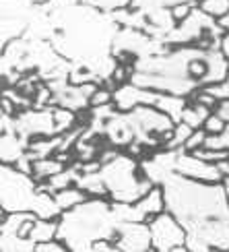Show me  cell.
<instances>
[{"mask_svg": "<svg viewBox=\"0 0 229 252\" xmlns=\"http://www.w3.org/2000/svg\"><path fill=\"white\" fill-rule=\"evenodd\" d=\"M182 2H199V0H132L130 6L141 10L143 15H147L155 8H173Z\"/></svg>", "mask_w": 229, "mask_h": 252, "instance_id": "cell-16", "label": "cell"}, {"mask_svg": "<svg viewBox=\"0 0 229 252\" xmlns=\"http://www.w3.org/2000/svg\"><path fill=\"white\" fill-rule=\"evenodd\" d=\"M199 8L219 21L229 13V0H199Z\"/></svg>", "mask_w": 229, "mask_h": 252, "instance_id": "cell-18", "label": "cell"}, {"mask_svg": "<svg viewBox=\"0 0 229 252\" xmlns=\"http://www.w3.org/2000/svg\"><path fill=\"white\" fill-rule=\"evenodd\" d=\"M221 50L225 52V56L229 58V31H225L223 37H221Z\"/></svg>", "mask_w": 229, "mask_h": 252, "instance_id": "cell-25", "label": "cell"}, {"mask_svg": "<svg viewBox=\"0 0 229 252\" xmlns=\"http://www.w3.org/2000/svg\"><path fill=\"white\" fill-rule=\"evenodd\" d=\"M0 209L6 213L29 211L44 219H58L62 215L54 194L41 190L33 174L10 163L0 167Z\"/></svg>", "mask_w": 229, "mask_h": 252, "instance_id": "cell-3", "label": "cell"}, {"mask_svg": "<svg viewBox=\"0 0 229 252\" xmlns=\"http://www.w3.org/2000/svg\"><path fill=\"white\" fill-rule=\"evenodd\" d=\"M54 198H56V203H58V207L62 209V211H68V209L81 205L83 201H87L89 194L83 190L81 186L72 184V186H66V188H60V190H56Z\"/></svg>", "mask_w": 229, "mask_h": 252, "instance_id": "cell-13", "label": "cell"}, {"mask_svg": "<svg viewBox=\"0 0 229 252\" xmlns=\"http://www.w3.org/2000/svg\"><path fill=\"white\" fill-rule=\"evenodd\" d=\"M17 132L25 141L41 139V136H54L58 134L54 122V108H25L15 114Z\"/></svg>", "mask_w": 229, "mask_h": 252, "instance_id": "cell-6", "label": "cell"}, {"mask_svg": "<svg viewBox=\"0 0 229 252\" xmlns=\"http://www.w3.org/2000/svg\"><path fill=\"white\" fill-rule=\"evenodd\" d=\"M213 112H215L219 118H223V120L229 124V97L219 99V103L215 106V110H213Z\"/></svg>", "mask_w": 229, "mask_h": 252, "instance_id": "cell-24", "label": "cell"}, {"mask_svg": "<svg viewBox=\"0 0 229 252\" xmlns=\"http://www.w3.org/2000/svg\"><path fill=\"white\" fill-rule=\"evenodd\" d=\"M64 167H66L64 161H60L56 155H50V157H41V159H33L31 174L35 176L37 182H44V180H50L52 176H56L58 172H62Z\"/></svg>", "mask_w": 229, "mask_h": 252, "instance_id": "cell-11", "label": "cell"}, {"mask_svg": "<svg viewBox=\"0 0 229 252\" xmlns=\"http://www.w3.org/2000/svg\"><path fill=\"white\" fill-rule=\"evenodd\" d=\"M99 176L108 188V196L114 203H137L155 186L141 172V161L134 155L118 153L110 161L101 163Z\"/></svg>", "mask_w": 229, "mask_h": 252, "instance_id": "cell-4", "label": "cell"}, {"mask_svg": "<svg viewBox=\"0 0 229 252\" xmlns=\"http://www.w3.org/2000/svg\"><path fill=\"white\" fill-rule=\"evenodd\" d=\"M206 136H209V132H206L204 128L192 130V134L188 136V141H186V145H184V151H194V149H199V147H202L206 143Z\"/></svg>", "mask_w": 229, "mask_h": 252, "instance_id": "cell-21", "label": "cell"}, {"mask_svg": "<svg viewBox=\"0 0 229 252\" xmlns=\"http://www.w3.org/2000/svg\"><path fill=\"white\" fill-rule=\"evenodd\" d=\"M31 2H33V4H46L48 0H31Z\"/></svg>", "mask_w": 229, "mask_h": 252, "instance_id": "cell-28", "label": "cell"}, {"mask_svg": "<svg viewBox=\"0 0 229 252\" xmlns=\"http://www.w3.org/2000/svg\"><path fill=\"white\" fill-rule=\"evenodd\" d=\"M58 223V240H62L68 250L91 252L97 240H114L120 221L114 213L112 201H106L103 196H89L81 205L62 211Z\"/></svg>", "mask_w": 229, "mask_h": 252, "instance_id": "cell-2", "label": "cell"}, {"mask_svg": "<svg viewBox=\"0 0 229 252\" xmlns=\"http://www.w3.org/2000/svg\"><path fill=\"white\" fill-rule=\"evenodd\" d=\"M211 108L209 106H204V103H200V101H188L186 103V108H184V112H182V122H186L190 126V128H202L204 126V122H206V118L211 116Z\"/></svg>", "mask_w": 229, "mask_h": 252, "instance_id": "cell-12", "label": "cell"}, {"mask_svg": "<svg viewBox=\"0 0 229 252\" xmlns=\"http://www.w3.org/2000/svg\"><path fill=\"white\" fill-rule=\"evenodd\" d=\"M180 149H168L163 147L161 151H155L151 155L141 157V172L149 178L155 186H161L172 174H175V161H178Z\"/></svg>", "mask_w": 229, "mask_h": 252, "instance_id": "cell-8", "label": "cell"}, {"mask_svg": "<svg viewBox=\"0 0 229 252\" xmlns=\"http://www.w3.org/2000/svg\"><path fill=\"white\" fill-rule=\"evenodd\" d=\"M64 250H68L66 244L62 242V240H58V238L48 240V242L35 244V252H64Z\"/></svg>", "mask_w": 229, "mask_h": 252, "instance_id": "cell-22", "label": "cell"}, {"mask_svg": "<svg viewBox=\"0 0 229 252\" xmlns=\"http://www.w3.org/2000/svg\"><path fill=\"white\" fill-rule=\"evenodd\" d=\"M120 252H147L153 250L151 227L147 221H120L114 234Z\"/></svg>", "mask_w": 229, "mask_h": 252, "instance_id": "cell-7", "label": "cell"}, {"mask_svg": "<svg viewBox=\"0 0 229 252\" xmlns=\"http://www.w3.org/2000/svg\"><path fill=\"white\" fill-rule=\"evenodd\" d=\"M219 25H221L225 31H229V13H227L223 19H219Z\"/></svg>", "mask_w": 229, "mask_h": 252, "instance_id": "cell-26", "label": "cell"}, {"mask_svg": "<svg viewBox=\"0 0 229 252\" xmlns=\"http://www.w3.org/2000/svg\"><path fill=\"white\" fill-rule=\"evenodd\" d=\"M85 2H89L91 6H95L99 10H106V13H114V10L130 6L132 0H85Z\"/></svg>", "mask_w": 229, "mask_h": 252, "instance_id": "cell-19", "label": "cell"}, {"mask_svg": "<svg viewBox=\"0 0 229 252\" xmlns=\"http://www.w3.org/2000/svg\"><path fill=\"white\" fill-rule=\"evenodd\" d=\"M223 186H225V194H227V201H229V178L223 180Z\"/></svg>", "mask_w": 229, "mask_h": 252, "instance_id": "cell-27", "label": "cell"}, {"mask_svg": "<svg viewBox=\"0 0 229 252\" xmlns=\"http://www.w3.org/2000/svg\"><path fill=\"white\" fill-rule=\"evenodd\" d=\"M175 172L192 178V180H200V182H223L225 176L221 174V170L217 167V163L204 161L200 157H196L190 151L180 149L178 161H175Z\"/></svg>", "mask_w": 229, "mask_h": 252, "instance_id": "cell-9", "label": "cell"}, {"mask_svg": "<svg viewBox=\"0 0 229 252\" xmlns=\"http://www.w3.org/2000/svg\"><path fill=\"white\" fill-rule=\"evenodd\" d=\"M58 229H60L58 219H44V217H37V219H35V225H33V229H31V234H29V238L33 240L35 244H39V242H48V240L58 238Z\"/></svg>", "mask_w": 229, "mask_h": 252, "instance_id": "cell-14", "label": "cell"}, {"mask_svg": "<svg viewBox=\"0 0 229 252\" xmlns=\"http://www.w3.org/2000/svg\"><path fill=\"white\" fill-rule=\"evenodd\" d=\"M199 4V2H182V4H178V6H173L172 8V13H173V17H175V21H182V19H186L188 17L192 10H194V6Z\"/></svg>", "mask_w": 229, "mask_h": 252, "instance_id": "cell-23", "label": "cell"}, {"mask_svg": "<svg viewBox=\"0 0 229 252\" xmlns=\"http://www.w3.org/2000/svg\"><path fill=\"white\" fill-rule=\"evenodd\" d=\"M153 250L157 252H190L186 246V229L168 209L149 219Z\"/></svg>", "mask_w": 229, "mask_h": 252, "instance_id": "cell-5", "label": "cell"}, {"mask_svg": "<svg viewBox=\"0 0 229 252\" xmlns=\"http://www.w3.org/2000/svg\"><path fill=\"white\" fill-rule=\"evenodd\" d=\"M27 147H29V141H25L19 132H2V139H0L2 163L17 165L21 159L27 157Z\"/></svg>", "mask_w": 229, "mask_h": 252, "instance_id": "cell-10", "label": "cell"}, {"mask_svg": "<svg viewBox=\"0 0 229 252\" xmlns=\"http://www.w3.org/2000/svg\"><path fill=\"white\" fill-rule=\"evenodd\" d=\"M227 130H229V124H227Z\"/></svg>", "mask_w": 229, "mask_h": 252, "instance_id": "cell-30", "label": "cell"}, {"mask_svg": "<svg viewBox=\"0 0 229 252\" xmlns=\"http://www.w3.org/2000/svg\"><path fill=\"white\" fill-rule=\"evenodd\" d=\"M0 250L2 252H35V242L31 238L0 234Z\"/></svg>", "mask_w": 229, "mask_h": 252, "instance_id": "cell-15", "label": "cell"}, {"mask_svg": "<svg viewBox=\"0 0 229 252\" xmlns=\"http://www.w3.org/2000/svg\"><path fill=\"white\" fill-rule=\"evenodd\" d=\"M225 83H227V85H229V77H227V81H225Z\"/></svg>", "mask_w": 229, "mask_h": 252, "instance_id": "cell-29", "label": "cell"}, {"mask_svg": "<svg viewBox=\"0 0 229 252\" xmlns=\"http://www.w3.org/2000/svg\"><path fill=\"white\" fill-rule=\"evenodd\" d=\"M161 188L165 209L186 229L190 252L229 250V201L223 182H200L175 172Z\"/></svg>", "mask_w": 229, "mask_h": 252, "instance_id": "cell-1", "label": "cell"}, {"mask_svg": "<svg viewBox=\"0 0 229 252\" xmlns=\"http://www.w3.org/2000/svg\"><path fill=\"white\" fill-rule=\"evenodd\" d=\"M202 128L209 132V134H221V132H225L227 130V122L223 120V118H219L215 112H211V116L206 118V122H204V126Z\"/></svg>", "mask_w": 229, "mask_h": 252, "instance_id": "cell-20", "label": "cell"}, {"mask_svg": "<svg viewBox=\"0 0 229 252\" xmlns=\"http://www.w3.org/2000/svg\"><path fill=\"white\" fill-rule=\"evenodd\" d=\"M192 130L194 128H190L186 122H178L173 126L172 134H170V141L163 147H168V149H184V145H186V141H188V136L192 134Z\"/></svg>", "mask_w": 229, "mask_h": 252, "instance_id": "cell-17", "label": "cell"}]
</instances>
